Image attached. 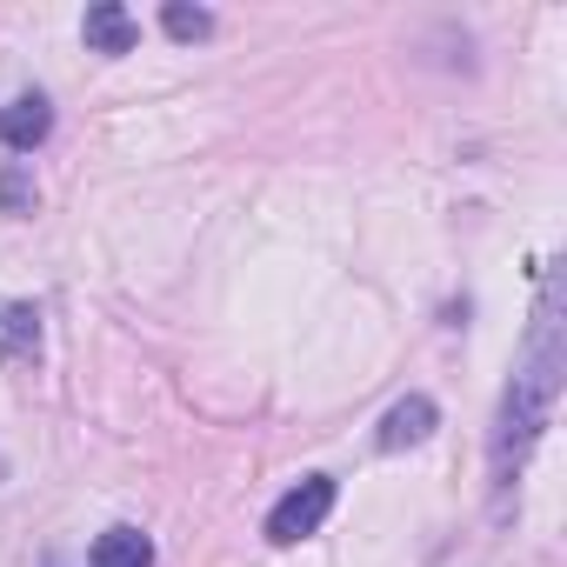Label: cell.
I'll return each instance as SVG.
<instances>
[{"label": "cell", "mask_w": 567, "mask_h": 567, "mask_svg": "<svg viewBox=\"0 0 567 567\" xmlns=\"http://www.w3.org/2000/svg\"><path fill=\"white\" fill-rule=\"evenodd\" d=\"M328 507H334V481H328V474H308L295 494H280V501H274V514H267V540H280V547L308 540V534L328 520Z\"/></svg>", "instance_id": "1"}, {"label": "cell", "mask_w": 567, "mask_h": 567, "mask_svg": "<svg viewBox=\"0 0 567 567\" xmlns=\"http://www.w3.org/2000/svg\"><path fill=\"white\" fill-rule=\"evenodd\" d=\"M434 434V401L427 394H408L401 408H388V421H381V447L394 454V447H414V441H427Z\"/></svg>", "instance_id": "2"}, {"label": "cell", "mask_w": 567, "mask_h": 567, "mask_svg": "<svg viewBox=\"0 0 567 567\" xmlns=\"http://www.w3.org/2000/svg\"><path fill=\"white\" fill-rule=\"evenodd\" d=\"M48 127H54V107L41 94H21L8 114H0V141H8V147H41Z\"/></svg>", "instance_id": "3"}, {"label": "cell", "mask_w": 567, "mask_h": 567, "mask_svg": "<svg viewBox=\"0 0 567 567\" xmlns=\"http://www.w3.org/2000/svg\"><path fill=\"white\" fill-rule=\"evenodd\" d=\"M81 34H87V48H94V54H127V48L141 41V28L127 21V8H114V0L87 8V28H81Z\"/></svg>", "instance_id": "4"}, {"label": "cell", "mask_w": 567, "mask_h": 567, "mask_svg": "<svg viewBox=\"0 0 567 567\" xmlns=\"http://www.w3.org/2000/svg\"><path fill=\"white\" fill-rule=\"evenodd\" d=\"M94 567H154V540L141 527H107L94 540Z\"/></svg>", "instance_id": "5"}, {"label": "cell", "mask_w": 567, "mask_h": 567, "mask_svg": "<svg viewBox=\"0 0 567 567\" xmlns=\"http://www.w3.org/2000/svg\"><path fill=\"white\" fill-rule=\"evenodd\" d=\"M0 348H8V354L34 348V315H28V308H8V315H0Z\"/></svg>", "instance_id": "6"}, {"label": "cell", "mask_w": 567, "mask_h": 567, "mask_svg": "<svg viewBox=\"0 0 567 567\" xmlns=\"http://www.w3.org/2000/svg\"><path fill=\"white\" fill-rule=\"evenodd\" d=\"M161 21H167V34H174V41H200V34H207V28H214V21H207V14H200V8H167V14H161Z\"/></svg>", "instance_id": "7"}]
</instances>
